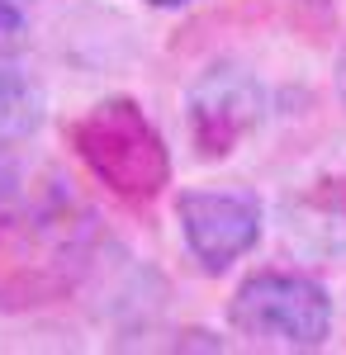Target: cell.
I'll use <instances>...</instances> for the list:
<instances>
[{
    "instance_id": "cell-1",
    "label": "cell",
    "mask_w": 346,
    "mask_h": 355,
    "mask_svg": "<svg viewBox=\"0 0 346 355\" xmlns=\"http://www.w3.org/2000/svg\"><path fill=\"white\" fill-rule=\"evenodd\" d=\"M100 227L76 204H43L0 218V308L24 313L76 294Z\"/></svg>"
},
{
    "instance_id": "cell-2",
    "label": "cell",
    "mask_w": 346,
    "mask_h": 355,
    "mask_svg": "<svg viewBox=\"0 0 346 355\" xmlns=\"http://www.w3.org/2000/svg\"><path fill=\"white\" fill-rule=\"evenodd\" d=\"M72 142H76V157L90 166V175L119 199H133V204L157 199L171 180L166 142L133 100L95 105L72 128Z\"/></svg>"
},
{
    "instance_id": "cell-3",
    "label": "cell",
    "mask_w": 346,
    "mask_h": 355,
    "mask_svg": "<svg viewBox=\"0 0 346 355\" xmlns=\"http://www.w3.org/2000/svg\"><path fill=\"white\" fill-rule=\"evenodd\" d=\"M228 327L247 346L266 351H318L332 336V299L318 279L294 270H256L228 303Z\"/></svg>"
},
{
    "instance_id": "cell-4",
    "label": "cell",
    "mask_w": 346,
    "mask_h": 355,
    "mask_svg": "<svg viewBox=\"0 0 346 355\" xmlns=\"http://www.w3.org/2000/svg\"><path fill=\"white\" fill-rule=\"evenodd\" d=\"M266 85L238 62L204 67L186 90V128L204 162L233 157L247 137L266 123Z\"/></svg>"
},
{
    "instance_id": "cell-5",
    "label": "cell",
    "mask_w": 346,
    "mask_h": 355,
    "mask_svg": "<svg viewBox=\"0 0 346 355\" xmlns=\"http://www.w3.org/2000/svg\"><path fill=\"white\" fill-rule=\"evenodd\" d=\"M176 218L204 275H223L261 242V204L242 190H190L176 199Z\"/></svg>"
},
{
    "instance_id": "cell-6",
    "label": "cell",
    "mask_w": 346,
    "mask_h": 355,
    "mask_svg": "<svg viewBox=\"0 0 346 355\" xmlns=\"http://www.w3.org/2000/svg\"><path fill=\"white\" fill-rule=\"evenodd\" d=\"M280 227L299 256H346V162H327L294 180L280 199Z\"/></svg>"
},
{
    "instance_id": "cell-7",
    "label": "cell",
    "mask_w": 346,
    "mask_h": 355,
    "mask_svg": "<svg viewBox=\"0 0 346 355\" xmlns=\"http://www.w3.org/2000/svg\"><path fill=\"white\" fill-rule=\"evenodd\" d=\"M38 123H43V90L24 71L0 67V137L24 142L38 133Z\"/></svg>"
},
{
    "instance_id": "cell-8",
    "label": "cell",
    "mask_w": 346,
    "mask_h": 355,
    "mask_svg": "<svg viewBox=\"0 0 346 355\" xmlns=\"http://www.w3.org/2000/svg\"><path fill=\"white\" fill-rule=\"evenodd\" d=\"M28 43V15L19 0H0V57H15Z\"/></svg>"
},
{
    "instance_id": "cell-9",
    "label": "cell",
    "mask_w": 346,
    "mask_h": 355,
    "mask_svg": "<svg viewBox=\"0 0 346 355\" xmlns=\"http://www.w3.org/2000/svg\"><path fill=\"white\" fill-rule=\"evenodd\" d=\"M24 194V166L10 137H0V204H15Z\"/></svg>"
},
{
    "instance_id": "cell-10",
    "label": "cell",
    "mask_w": 346,
    "mask_h": 355,
    "mask_svg": "<svg viewBox=\"0 0 346 355\" xmlns=\"http://www.w3.org/2000/svg\"><path fill=\"white\" fill-rule=\"evenodd\" d=\"M147 5H157V10H181V5H190V0H147Z\"/></svg>"
},
{
    "instance_id": "cell-11",
    "label": "cell",
    "mask_w": 346,
    "mask_h": 355,
    "mask_svg": "<svg viewBox=\"0 0 346 355\" xmlns=\"http://www.w3.org/2000/svg\"><path fill=\"white\" fill-rule=\"evenodd\" d=\"M337 85H342V95H346V57H342V67H337Z\"/></svg>"
}]
</instances>
